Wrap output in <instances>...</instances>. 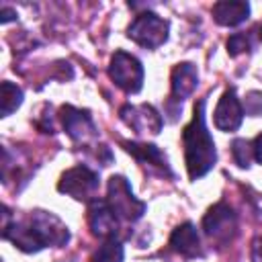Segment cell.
Listing matches in <instances>:
<instances>
[{
	"label": "cell",
	"instance_id": "6da1fadb",
	"mask_svg": "<svg viewBox=\"0 0 262 262\" xmlns=\"http://www.w3.org/2000/svg\"><path fill=\"white\" fill-rule=\"evenodd\" d=\"M2 237L23 252H39L47 246H66L70 239L68 225L47 211H31L25 219L10 223V213L2 207Z\"/></svg>",
	"mask_w": 262,
	"mask_h": 262
},
{
	"label": "cell",
	"instance_id": "7a4b0ae2",
	"mask_svg": "<svg viewBox=\"0 0 262 262\" xmlns=\"http://www.w3.org/2000/svg\"><path fill=\"white\" fill-rule=\"evenodd\" d=\"M205 104L207 100L201 98L194 104V113L190 123L182 131V145H184V162L190 180L203 178L217 162L215 141L205 125Z\"/></svg>",
	"mask_w": 262,
	"mask_h": 262
},
{
	"label": "cell",
	"instance_id": "3957f363",
	"mask_svg": "<svg viewBox=\"0 0 262 262\" xmlns=\"http://www.w3.org/2000/svg\"><path fill=\"white\" fill-rule=\"evenodd\" d=\"M106 203L108 207L115 211V215L121 219V221H127V223H135L137 219L143 217L145 213V203L139 201L131 186H129V180L121 174H115L108 178V184H106Z\"/></svg>",
	"mask_w": 262,
	"mask_h": 262
},
{
	"label": "cell",
	"instance_id": "277c9868",
	"mask_svg": "<svg viewBox=\"0 0 262 262\" xmlns=\"http://www.w3.org/2000/svg\"><path fill=\"white\" fill-rule=\"evenodd\" d=\"M168 31H170V23L158 16L156 12L147 10V12L137 14L131 20L127 29V37L145 49H158L160 45L168 41Z\"/></svg>",
	"mask_w": 262,
	"mask_h": 262
},
{
	"label": "cell",
	"instance_id": "5b68a950",
	"mask_svg": "<svg viewBox=\"0 0 262 262\" xmlns=\"http://www.w3.org/2000/svg\"><path fill=\"white\" fill-rule=\"evenodd\" d=\"M98 184H100L98 172L80 164V166H74V168H70L61 174V178L57 182V190L63 192V194H70L76 201L90 203V201L96 199L94 194L98 190Z\"/></svg>",
	"mask_w": 262,
	"mask_h": 262
},
{
	"label": "cell",
	"instance_id": "8992f818",
	"mask_svg": "<svg viewBox=\"0 0 262 262\" xmlns=\"http://www.w3.org/2000/svg\"><path fill=\"white\" fill-rule=\"evenodd\" d=\"M203 229L217 246H229L237 233V217L227 203H217L203 217Z\"/></svg>",
	"mask_w": 262,
	"mask_h": 262
},
{
	"label": "cell",
	"instance_id": "52a82bcc",
	"mask_svg": "<svg viewBox=\"0 0 262 262\" xmlns=\"http://www.w3.org/2000/svg\"><path fill=\"white\" fill-rule=\"evenodd\" d=\"M108 76L127 94H135L143 86V66H141V61L135 55H131L127 51H121V49L115 51V55L111 57Z\"/></svg>",
	"mask_w": 262,
	"mask_h": 262
},
{
	"label": "cell",
	"instance_id": "ba28073f",
	"mask_svg": "<svg viewBox=\"0 0 262 262\" xmlns=\"http://www.w3.org/2000/svg\"><path fill=\"white\" fill-rule=\"evenodd\" d=\"M172 90H170V100H168V113L172 115V119H176L182 111V102L194 92L196 84H199V72L194 68V63L184 61L178 63L172 70Z\"/></svg>",
	"mask_w": 262,
	"mask_h": 262
},
{
	"label": "cell",
	"instance_id": "9c48e42d",
	"mask_svg": "<svg viewBox=\"0 0 262 262\" xmlns=\"http://www.w3.org/2000/svg\"><path fill=\"white\" fill-rule=\"evenodd\" d=\"M119 117L127 127H131L139 135H143V133L158 135L164 125L162 115L151 104H125V106H121Z\"/></svg>",
	"mask_w": 262,
	"mask_h": 262
},
{
	"label": "cell",
	"instance_id": "30bf717a",
	"mask_svg": "<svg viewBox=\"0 0 262 262\" xmlns=\"http://www.w3.org/2000/svg\"><path fill=\"white\" fill-rule=\"evenodd\" d=\"M88 225L96 237L117 239L121 231V219L108 207L106 199H94L88 203Z\"/></svg>",
	"mask_w": 262,
	"mask_h": 262
},
{
	"label": "cell",
	"instance_id": "8fae6325",
	"mask_svg": "<svg viewBox=\"0 0 262 262\" xmlns=\"http://www.w3.org/2000/svg\"><path fill=\"white\" fill-rule=\"evenodd\" d=\"M59 119L66 129V133L76 143H90L96 137V125L88 111L76 108L72 104H66L59 108Z\"/></svg>",
	"mask_w": 262,
	"mask_h": 262
},
{
	"label": "cell",
	"instance_id": "7c38bea8",
	"mask_svg": "<svg viewBox=\"0 0 262 262\" xmlns=\"http://www.w3.org/2000/svg\"><path fill=\"white\" fill-rule=\"evenodd\" d=\"M121 145L125 147L127 154H131L149 174H156V176H174L172 170H170V164H168V158L164 156V151L154 145V143H137V141H121Z\"/></svg>",
	"mask_w": 262,
	"mask_h": 262
},
{
	"label": "cell",
	"instance_id": "4fadbf2b",
	"mask_svg": "<svg viewBox=\"0 0 262 262\" xmlns=\"http://www.w3.org/2000/svg\"><path fill=\"white\" fill-rule=\"evenodd\" d=\"M213 121H215V127L219 131H225V133L237 131L242 127L244 104L239 102V98L235 94V88H229L221 94V98L215 106V113H213Z\"/></svg>",
	"mask_w": 262,
	"mask_h": 262
},
{
	"label": "cell",
	"instance_id": "5bb4252c",
	"mask_svg": "<svg viewBox=\"0 0 262 262\" xmlns=\"http://www.w3.org/2000/svg\"><path fill=\"white\" fill-rule=\"evenodd\" d=\"M170 248L184 256V258H201L203 256V248H201V237H199V231L196 227L186 221L182 225H178L172 235H170Z\"/></svg>",
	"mask_w": 262,
	"mask_h": 262
},
{
	"label": "cell",
	"instance_id": "9a60e30c",
	"mask_svg": "<svg viewBox=\"0 0 262 262\" xmlns=\"http://www.w3.org/2000/svg\"><path fill=\"white\" fill-rule=\"evenodd\" d=\"M250 16V4L248 2H217L213 6V18L221 27H237Z\"/></svg>",
	"mask_w": 262,
	"mask_h": 262
},
{
	"label": "cell",
	"instance_id": "2e32d148",
	"mask_svg": "<svg viewBox=\"0 0 262 262\" xmlns=\"http://www.w3.org/2000/svg\"><path fill=\"white\" fill-rule=\"evenodd\" d=\"M0 102H2V117L12 115L23 102V90L16 84L8 82V80L2 82V86H0Z\"/></svg>",
	"mask_w": 262,
	"mask_h": 262
},
{
	"label": "cell",
	"instance_id": "e0dca14e",
	"mask_svg": "<svg viewBox=\"0 0 262 262\" xmlns=\"http://www.w3.org/2000/svg\"><path fill=\"white\" fill-rule=\"evenodd\" d=\"M125 258V250L123 244L119 239H104L102 246H98V250L92 256V262H123Z\"/></svg>",
	"mask_w": 262,
	"mask_h": 262
},
{
	"label": "cell",
	"instance_id": "ac0fdd59",
	"mask_svg": "<svg viewBox=\"0 0 262 262\" xmlns=\"http://www.w3.org/2000/svg\"><path fill=\"white\" fill-rule=\"evenodd\" d=\"M231 156L239 168H250L254 160V145L248 139H233L231 143Z\"/></svg>",
	"mask_w": 262,
	"mask_h": 262
},
{
	"label": "cell",
	"instance_id": "d6986e66",
	"mask_svg": "<svg viewBox=\"0 0 262 262\" xmlns=\"http://www.w3.org/2000/svg\"><path fill=\"white\" fill-rule=\"evenodd\" d=\"M248 49H252L250 33H233L227 39V53L229 55H239V53H244Z\"/></svg>",
	"mask_w": 262,
	"mask_h": 262
},
{
	"label": "cell",
	"instance_id": "ffe728a7",
	"mask_svg": "<svg viewBox=\"0 0 262 262\" xmlns=\"http://www.w3.org/2000/svg\"><path fill=\"white\" fill-rule=\"evenodd\" d=\"M244 113L252 115V117H260L262 115V92H248L246 100H244Z\"/></svg>",
	"mask_w": 262,
	"mask_h": 262
},
{
	"label": "cell",
	"instance_id": "44dd1931",
	"mask_svg": "<svg viewBox=\"0 0 262 262\" xmlns=\"http://www.w3.org/2000/svg\"><path fill=\"white\" fill-rule=\"evenodd\" d=\"M250 260H252V262H262V235H258V237L252 242Z\"/></svg>",
	"mask_w": 262,
	"mask_h": 262
},
{
	"label": "cell",
	"instance_id": "7402d4cb",
	"mask_svg": "<svg viewBox=\"0 0 262 262\" xmlns=\"http://www.w3.org/2000/svg\"><path fill=\"white\" fill-rule=\"evenodd\" d=\"M252 145H254V160H258L262 164V133L252 141Z\"/></svg>",
	"mask_w": 262,
	"mask_h": 262
},
{
	"label": "cell",
	"instance_id": "603a6c76",
	"mask_svg": "<svg viewBox=\"0 0 262 262\" xmlns=\"http://www.w3.org/2000/svg\"><path fill=\"white\" fill-rule=\"evenodd\" d=\"M14 16H16V14H14L12 10H8V8H2V18H0V20H2V25H6V23H8V20H12Z\"/></svg>",
	"mask_w": 262,
	"mask_h": 262
},
{
	"label": "cell",
	"instance_id": "cb8c5ba5",
	"mask_svg": "<svg viewBox=\"0 0 262 262\" xmlns=\"http://www.w3.org/2000/svg\"><path fill=\"white\" fill-rule=\"evenodd\" d=\"M258 33H260V41H262V25L258 27Z\"/></svg>",
	"mask_w": 262,
	"mask_h": 262
}]
</instances>
